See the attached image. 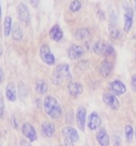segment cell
Wrapping results in <instances>:
<instances>
[{
	"instance_id": "obj_27",
	"label": "cell",
	"mask_w": 136,
	"mask_h": 146,
	"mask_svg": "<svg viewBox=\"0 0 136 146\" xmlns=\"http://www.w3.org/2000/svg\"><path fill=\"white\" fill-rule=\"evenodd\" d=\"M109 15H110V24L115 25L117 23V17L115 13L114 10L112 9H110L109 10Z\"/></svg>"
},
{
	"instance_id": "obj_31",
	"label": "cell",
	"mask_w": 136,
	"mask_h": 146,
	"mask_svg": "<svg viewBox=\"0 0 136 146\" xmlns=\"http://www.w3.org/2000/svg\"><path fill=\"white\" fill-rule=\"evenodd\" d=\"M64 143L65 146H75L74 145V142L72 141L71 140L68 138H65Z\"/></svg>"
},
{
	"instance_id": "obj_25",
	"label": "cell",
	"mask_w": 136,
	"mask_h": 146,
	"mask_svg": "<svg viewBox=\"0 0 136 146\" xmlns=\"http://www.w3.org/2000/svg\"><path fill=\"white\" fill-rule=\"evenodd\" d=\"M133 134V130L130 125H126L125 127V135L128 141L131 140Z\"/></svg>"
},
{
	"instance_id": "obj_41",
	"label": "cell",
	"mask_w": 136,
	"mask_h": 146,
	"mask_svg": "<svg viewBox=\"0 0 136 146\" xmlns=\"http://www.w3.org/2000/svg\"><path fill=\"white\" fill-rule=\"evenodd\" d=\"M59 146H63V145H60Z\"/></svg>"
},
{
	"instance_id": "obj_37",
	"label": "cell",
	"mask_w": 136,
	"mask_h": 146,
	"mask_svg": "<svg viewBox=\"0 0 136 146\" xmlns=\"http://www.w3.org/2000/svg\"><path fill=\"white\" fill-rule=\"evenodd\" d=\"M11 121H12V123H14V124H13V126L14 127V128H16V126L18 127V124H17V123L16 122V118H13Z\"/></svg>"
},
{
	"instance_id": "obj_3",
	"label": "cell",
	"mask_w": 136,
	"mask_h": 146,
	"mask_svg": "<svg viewBox=\"0 0 136 146\" xmlns=\"http://www.w3.org/2000/svg\"><path fill=\"white\" fill-rule=\"evenodd\" d=\"M39 55L42 60L47 65H53L55 63V57L48 47L42 46L40 49Z\"/></svg>"
},
{
	"instance_id": "obj_28",
	"label": "cell",
	"mask_w": 136,
	"mask_h": 146,
	"mask_svg": "<svg viewBox=\"0 0 136 146\" xmlns=\"http://www.w3.org/2000/svg\"><path fill=\"white\" fill-rule=\"evenodd\" d=\"M123 9L125 11V14L133 17V11L131 7L127 3H124L123 5Z\"/></svg>"
},
{
	"instance_id": "obj_8",
	"label": "cell",
	"mask_w": 136,
	"mask_h": 146,
	"mask_svg": "<svg viewBox=\"0 0 136 146\" xmlns=\"http://www.w3.org/2000/svg\"><path fill=\"white\" fill-rule=\"evenodd\" d=\"M55 126L50 121H44L41 126V133L44 137H50L55 133Z\"/></svg>"
},
{
	"instance_id": "obj_35",
	"label": "cell",
	"mask_w": 136,
	"mask_h": 146,
	"mask_svg": "<svg viewBox=\"0 0 136 146\" xmlns=\"http://www.w3.org/2000/svg\"><path fill=\"white\" fill-rule=\"evenodd\" d=\"M98 16L99 18H102V20H103L104 18H105V15H104V13L102 11V10H100L98 11Z\"/></svg>"
},
{
	"instance_id": "obj_10",
	"label": "cell",
	"mask_w": 136,
	"mask_h": 146,
	"mask_svg": "<svg viewBox=\"0 0 136 146\" xmlns=\"http://www.w3.org/2000/svg\"><path fill=\"white\" fill-rule=\"evenodd\" d=\"M18 14L21 22L28 23L30 21L29 11L25 4L21 3L18 7Z\"/></svg>"
},
{
	"instance_id": "obj_24",
	"label": "cell",
	"mask_w": 136,
	"mask_h": 146,
	"mask_svg": "<svg viewBox=\"0 0 136 146\" xmlns=\"http://www.w3.org/2000/svg\"><path fill=\"white\" fill-rule=\"evenodd\" d=\"M109 31L111 36L113 37L114 39L119 38L121 35L120 31L119 30L115 25L110 24L109 26Z\"/></svg>"
},
{
	"instance_id": "obj_33",
	"label": "cell",
	"mask_w": 136,
	"mask_h": 146,
	"mask_svg": "<svg viewBox=\"0 0 136 146\" xmlns=\"http://www.w3.org/2000/svg\"><path fill=\"white\" fill-rule=\"evenodd\" d=\"M39 0H30V3L31 5L34 8H37L39 5Z\"/></svg>"
},
{
	"instance_id": "obj_5",
	"label": "cell",
	"mask_w": 136,
	"mask_h": 146,
	"mask_svg": "<svg viewBox=\"0 0 136 146\" xmlns=\"http://www.w3.org/2000/svg\"><path fill=\"white\" fill-rule=\"evenodd\" d=\"M21 131L26 137L31 141H34L37 139V133L34 127L29 123H25L22 126Z\"/></svg>"
},
{
	"instance_id": "obj_15",
	"label": "cell",
	"mask_w": 136,
	"mask_h": 146,
	"mask_svg": "<svg viewBox=\"0 0 136 146\" xmlns=\"http://www.w3.org/2000/svg\"><path fill=\"white\" fill-rule=\"evenodd\" d=\"M49 35L52 40L55 41H59L62 39L63 32L58 25H55L50 31Z\"/></svg>"
},
{
	"instance_id": "obj_23",
	"label": "cell",
	"mask_w": 136,
	"mask_h": 146,
	"mask_svg": "<svg viewBox=\"0 0 136 146\" xmlns=\"http://www.w3.org/2000/svg\"><path fill=\"white\" fill-rule=\"evenodd\" d=\"M89 35V31L87 29H81L77 31L76 33V38L77 40H82L87 38Z\"/></svg>"
},
{
	"instance_id": "obj_20",
	"label": "cell",
	"mask_w": 136,
	"mask_h": 146,
	"mask_svg": "<svg viewBox=\"0 0 136 146\" xmlns=\"http://www.w3.org/2000/svg\"><path fill=\"white\" fill-rule=\"evenodd\" d=\"M36 92L41 94H44L48 90V85L46 83L42 80H38L35 84Z\"/></svg>"
},
{
	"instance_id": "obj_6",
	"label": "cell",
	"mask_w": 136,
	"mask_h": 146,
	"mask_svg": "<svg viewBox=\"0 0 136 146\" xmlns=\"http://www.w3.org/2000/svg\"><path fill=\"white\" fill-rule=\"evenodd\" d=\"M85 50L84 48L79 45H73L68 50L69 57L72 60L79 59L84 55Z\"/></svg>"
},
{
	"instance_id": "obj_22",
	"label": "cell",
	"mask_w": 136,
	"mask_h": 146,
	"mask_svg": "<svg viewBox=\"0 0 136 146\" xmlns=\"http://www.w3.org/2000/svg\"><path fill=\"white\" fill-rule=\"evenodd\" d=\"M11 22L12 19L10 17H7L5 18L4 23V35L7 36H8L11 30Z\"/></svg>"
},
{
	"instance_id": "obj_29",
	"label": "cell",
	"mask_w": 136,
	"mask_h": 146,
	"mask_svg": "<svg viewBox=\"0 0 136 146\" xmlns=\"http://www.w3.org/2000/svg\"><path fill=\"white\" fill-rule=\"evenodd\" d=\"M4 111V103L3 100L0 98V118H2L3 116Z\"/></svg>"
},
{
	"instance_id": "obj_12",
	"label": "cell",
	"mask_w": 136,
	"mask_h": 146,
	"mask_svg": "<svg viewBox=\"0 0 136 146\" xmlns=\"http://www.w3.org/2000/svg\"><path fill=\"white\" fill-rule=\"evenodd\" d=\"M62 133L64 137L71 140L74 142L78 141L79 140V135L76 130L71 127H65L62 129Z\"/></svg>"
},
{
	"instance_id": "obj_11",
	"label": "cell",
	"mask_w": 136,
	"mask_h": 146,
	"mask_svg": "<svg viewBox=\"0 0 136 146\" xmlns=\"http://www.w3.org/2000/svg\"><path fill=\"white\" fill-rule=\"evenodd\" d=\"M68 91L73 97H77L81 94L84 91L82 85L80 83L76 82H71L68 86Z\"/></svg>"
},
{
	"instance_id": "obj_13",
	"label": "cell",
	"mask_w": 136,
	"mask_h": 146,
	"mask_svg": "<svg viewBox=\"0 0 136 146\" xmlns=\"http://www.w3.org/2000/svg\"><path fill=\"white\" fill-rule=\"evenodd\" d=\"M110 90L116 94L122 95L126 91V87L123 82L120 80H115L111 82L110 85Z\"/></svg>"
},
{
	"instance_id": "obj_32",
	"label": "cell",
	"mask_w": 136,
	"mask_h": 146,
	"mask_svg": "<svg viewBox=\"0 0 136 146\" xmlns=\"http://www.w3.org/2000/svg\"><path fill=\"white\" fill-rule=\"evenodd\" d=\"M131 86L133 90H136V74L132 78Z\"/></svg>"
},
{
	"instance_id": "obj_18",
	"label": "cell",
	"mask_w": 136,
	"mask_h": 146,
	"mask_svg": "<svg viewBox=\"0 0 136 146\" xmlns=\"http://www.w3.org/2000/svg\"><path fill=\"white\" fill-rule=\"evenodd\" d=\"M107 44L102 41H98L95 43L93 48L94 52L97 55H105L106 53Z\"/></svg>"
},
{
	"instance_id": "obj_43",
	"label": "cell",
	"mask_w": 136,
	"mask_h": 146,
	"mask_svg": "<svg viewBox=\"0 0 136 146\" xmlns=\"http://www.w3.org/2000/svg\"><path fill=\"white\" fill-rule=\"evenodd\" d=\"M0 146H1V145H0Z\"/></svg>"
},
{
	"instance_id": "obj_9",
	"label": "cell",
	"mask_w": 136,
	"mask_h": 146,
	"mask_svg": "<svg viewBox=\"0 0 136 146\" xmlns=\"http://www.w3.org/2000/svg\"><path fill=\"white\" fill-rule=\"evenodd\" d=\"M104 102L112 109L117 110L120 106V102L117 98L110 94H104L103 95Z\"/></svg>"
},
{
	"instance_id": "obj_14",
	"label": "cell",
	"mask_w": 136,
	"mask_h": 146,
	"mask_svg": "<svg viewBox=\"0 0 136 146\" xmlns=\"http://www.w3.org/2000/svg\"><path fill=\"white\" fill-rule=\"evenodd\" d=\"M101 124V120L96 112H93L89 118L88 127L92 130L98 128Z\"/></svg>"
},
{
	"instance_id": "obj_17",
	"label": "cell",
	"mask_w": 136,
	"mask_h": 146,
	"mask_svg": "<svg viewBox=\"0 0 136 146\" xmlns=\"http://www.w3.org/2000/svg\"><path fill=\"white\" fill-rule=\"evenodd\" d=\"M97 140L101 146H108L110 144L109 137L104 130H101L98 133Z\"/></svg>"
},
{
	"instance_id": "obj_21",
	"label": "cell",
	"mask_w": 136,
	"mask_h": 146,
	"mask_svg": "<svg viewBox=\"0 0 136 146\" xmlns=\"http://www.w3.org/2000/svg\"><path fill=\"white\" fill-rule=\"evenodd\" d=\"M132 23L133 17L127 14H124V26L123 30L126 32H128L130 30L132 25Z\"/></svg>"
},
{
	"instance_id": "obj_26",
	"label": "cell",
	"mask_w": 136,
	"mask_h": 146,
	"mask_svg": "<svg viewBox=\"0 0 136 146\" xmlns=\"http://www.w3.org/2000/svg\"><path fill=\"white\" fill-rule=\"evenodd\" d=\"M81 8V4L79 1L75 0L70 5V9L72 12H76L79 11Z\"/></svg>"
},
{
	"instance_id": "obj_30",
	"label": "cell",
	"mask_w": 136,
	"mask_h": 146,
	"mask_svg": "<svg viewBox=\"0 0 136 146\" xmlns=\"http://www.w3.org/2000/svg\"><path fill=\"white\" fill-rule=\"evenodd\" d=\"M115 50L114 48L112 46L108 45L106 49V53L105 55H112L114 52Z\"/></svg>"
},
{
	"instance_id": "obj_39",
	"label": "cell",
	"mask_w": 136,
	"mask_h": 146,
	"mask_svg": "<svg viewBox=\"0 0 136 146\" xmlns=\"http://www.w3.org/2000/svg\"><path fill=\"white\" fill-rule=\"evenodd\" d=\"M1 15H2V10H1V4H0V19H1Z\"/></svg>"
},
{
	"instance_id": "obj_40",
	"label": "cell",
	"mask_w": 136,
	"mask_h": 146,
	"mask_svg": "<svg viewBox=\"0 0 136 146\" xmlns=\"http://www.w3.org/2000/svg\"><path fill=\"white\" fill-rule=\"evenodd\" d=\"M135 8L136 10V0H135Z\"/></svg>"
},
{
	"instance_id": "obj_42",
	"label": "cell",
	"mask_w": 136,
	"mask_h": 146,
	"mask_svg": "<svg viewBox=\"0 0 136 146\" xmlns=\"http://www.w3.org/2000/svg\"></svg>"
},
{
	"instance_id": "obj_38",
	"label": "cell",
	"mask_w": 136,
	"mask_h": 146,
	"mask_svg": "<svg viewBox=\"0 0 136 146\" xmlns=\"http://www.w3.org/2000/svg\"><path fill=\"white\" fill-rule=\"evenodd\" d=\"M2 52H3V50H2V48L1 46V44L0 43V56L2 55Z\"/></svg>"
},
{
	"instance_id": "obj_7",
	"label": "cell",
	"mask_w": 136,
	"mask_h": 146,
	"mask_svg": "<svg viewBox=\"0 0 136 146\" xmlns=\"http://www.w3.org/2000/svg\"><path fill=\"white\" fill-rule=\"evenodd\" d=\"M113 70V65L109 60H104L102 62L99 68V72L103 77H108Z\"/></svg>"
},
{
	"instance_id": "obj_36",
	"label": "cell",
	"mask_w": 136,
	"mask_h": 146,
	"mask_svg": "<svg viewBox=\"0 0 136 146\" xmlns=\"http://www.w3.org/2000/svg\"><path fill=\"white\" fill-rule=\"evenodd\" d=\"M3 77V69L2 68V67L0 66V84L2 81Z\"/></svg>"
},
{
	"instance_id": "obj_1",
	"label": "cell",
	"mask_w": 136,
	"mask_h": 146,
	"mask_svg": "<svg viewBox=\"0 0 136 146\" xmlns=\"http://www.w3.org/2000/svg\"><path fill=\"white\" fill-rule=\"evenodd\" d=\"M70 78H71V74L70 72L69 65L67 64H61L58 65L53 71L51 80L53 84L59 86Z\"/></svg>"
},
{
	"instance_id": "obj_34",
	"label": "cell",
	"mask_w": 136,
	"mask_h": 146,
	"mask_svg": "<svg viewBox=\"0 0 136 146\" xmlns=\"http://www.w3.org/2000/svg\"><path fill=\"white\" fill-rule=\"evenodd\" d=\"M20 146H31V145L27 141L22 140L20 142Z\"/></svg>"
},
{
	"instance_id": "obj_2",
	"label": "cell",
	"mask_w": 136,
	"mask_h": 146,
	"mask_svg": "<svg viewBox=\"0 0 136 146\" xmlns=\"http://www.w3.org/2000/svg\"><path fill=\"white\" fill-rule=\"evenodd\" d=\"M44 111L51 118L57 119L62 114V109L57 100L51 96L46 97L44 101Z\"/></svg>"
},
{
	"instance_id": "obj_19",
	"label": "cell",
	"mask_w": 136,
	"mask_h": 146,
	"mask_svg": "<svg viewBox=\"0 0 136 146\" xmlns=\"http://www.w3.org/2000/svg\"><path fill=\"white\" fill-rule=\"evenodd\" d=\"M23 35V32L20 26L18 24H14L13 25L12 32L13 39L16 41H19L22 38Z\"/></svg>"
},
{
	"instance_id": "obj_16",
	"label": "cell",
	"mask_w": 136,
	"mask_h": 146,
	"mask_svg": "<svg viewBox=\"0 0 136 146\" xmlns=\"http://www.w3.org/2000/svg\"><path fill=\"white\" fill-rule=\"evenodd\" d=\"M5 95L9 101H14L16 100V86L13 82H9L5 89Z\"/></svg>"
},
{
	"instance_id": "obj_4",
	"label": "cell",
	"mask_w": 136,
	"mask_h": 146,
	"mask_svg": "<svg viewBox=\"0 0 136 146\" xmlns=\"http://www.w3.org/2000/svg\"><path fill=\"white\" fill-rule=\"evenodd\" d=\"M86 113V109L84 107L78 108L76 110V124L78 127L82 131H84L85 130Z\"/></svg>"
}]
</instances>
